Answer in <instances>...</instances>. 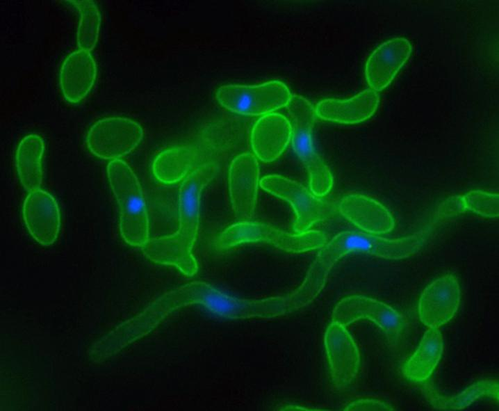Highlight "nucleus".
Returning a JSON list of instances; mask_svg holds the SVG:
<instances>
[{
	"instance_id": "1",
	"label": "nucleus",
	"mask_w": 499,
	"mask_h": 411,
	"mask_svg": "<svg viewBox=\"0 0 499 411\" xmlns=\"http://www.w3.org/2000/svg\"><path fill=\"white\" fill-rule=\"evenodd\" d=\"M214 163H206L189 173L181 182L178 194L179 225L172 234L149 240L141 247L150 260L178 268L188 276L197 271L193 248L199 230L200 200L204 189L217 175Z\"/></svg>"
},
{
	"instance_id": "2",
	"label": "nucleus",
	"mask_w": 499,
	"mask_h": 411,
	"mask_svg": "<svg viewBox=\"0 0 499 411\" xmlns=\"http://www.w3.org/2000/svg\"><path fill=\"white\" fill-rule=\"evenodd\" d=\"M430 234L427 228L396 239L354 230L340 232L319 249L305 278L313 286L323 288L334 266L352 253H363L387 260L407 259L423 248Z\"/></svg>"
},
{
	"instance_id": "3",
	"label": "nucleus",
	"mask_w": 499,
	"mask_h": 411,
	"mask_svg": "<svg viewBox=\"0 0 499 411\" xmlns=\"http://www.w3.org/2000/svg\"><path fill=\"white\" fill-rule=\"evenodd\" d=\"M106 172L119 208L121 236L127 244L142 247L149 239V221L140 183L130 166L121 159L110 161Z\"/></svg>"
},
{
	"instance_id": "4",
	"label": "nucleus",
	"mask_w": 499,
	"mask_h": 411,
	"mask_svg": "<svg viewBox=\"0 0 499 411\" xmlns=\"http://www.w3.org/2000/svg\"><path fill=\"white\" fill-rule=\"evenodd\" d=\"M292 127L291 143L294 152L305 167L309 179V189L323 197L332 190L334 177L316 150L313 129L316 110L313 104L300 95H291L286 106Z\"/></svg>"
},
{
	"instance_id": "5",
	"label": "nucleus",
	"mask_w": 499,
	"mask_h": 411,
	"mask_svg": "<svg viewBox=\"0 0 499 411\" xmlns=\"http://www.w3.org/2000/svg\"><path fill=\"white\" fill-rule=\"evenodd\" d=\"M327 241L326 234L316 229L291 233L270 224L240 220L226 227L217 239L222 250L247 243H263L290 253H303L320 249Z\"/></svg>"
},
{
	"instance_id": "6",
	"label": "nucleus",
	"mask_w": 499,
	"mask_h": 411,
	"mask_svg": "<svg viewBox=\"0 0 499 411\" xmlns=\"http://www.w3.org/2000/svg\"><path fill=\"white\" fill-rule=\"evenodd\" d=\"M197 297L194 298L211 314L225 319L252 317L272 318L291 312L288 296L259 300L238 298L206 283L189 284Z\"/></svg>"
},
{
	"instance_id": "7",
	"label": "nucleus",
	"mask_w": 499,
	"mask_h": 411,
	"mask_svg": "<svg viewBox=\"0 0 499 411\" xmlns=\"http://www.w3.org/2000/svg\"><path fill=\"white\" fill-rule=\"evenodd\" d=\"M265 192L288 202L293 209L295 232L311 229L316 223L332 218L337 211L331 201L316 195L301 183L277 174L263 177L259 183Z\"/></svg>"
},
{
	"instance_id": "8",
	"label": "nucleus",
	"mask_w": 499,
	"mask_h": 411,
	"mask_svg": "<svg viewBox=\"0 0 499 411\" xmlns=\"http://www.w3.org/2000/svg\"><path fill=\"white\" fill-rule=\"evenodd\" d=\"M291 97L288 86L279 80L258 85L227 84L215 92L218 102L227 110L243 115L258 116L286 106Z\"/></svg>"
},
{
	"instance_id": "9",
	"label": "nucleus",
	"mask_w": 499,
	"mask_h": 411,
	"mask_svg": "<svg viewBox=\"0 0 499 411\" xmlns=\"http://www.w3.org/2000/svg\"><path fill=\"white\" fill-rule=\"evenodd\" d=\"M143 136V129L137 121L124 116H107L90 125L85 141L93 155L111 161L131 152Z\"/></svg>"
},
{
	"instance_id": "10",
	"label": "nucleus",
	"mask_w": 499,
	"mask_h": 411,
	"mask_svg": "<svg viewBox=\"0 0 499 411\" xmlns=\"http://www.w3.org/2000/svg\"><path fill=\"white\" fill-rule=\"evenodd\" d=\"M332 321L347 326L359 320H368L384 333L393 344L399 341L405 329L403 316L391 305L363 295H350L334 307Z\"/></svg>"
},
{
	"instance_id": "11",
	"label": "nucleus",
	"mask_w": 499,
	"mask_h": 411,
	"mask_svg": "<svg viewBox=\"0 0 499 411\" xmlns=\"http://www.w3.org/2000/svg\"><path fill=\"white\" fill-rule=\"evenodd\" d=\"M259 175L257 159L250 152L239 154L229 165V198L234 215L240 220H249L255 213Z\"/></svg>"
},
{
	"instance_id": "12",
	"label": "nucleus",
	"mask_w": 499,
	"mask_h": 411,
	"mask_svg": "<svg viewBox=\"0 0 499 411\" xmlns=\"http://www.w3.org/2000/svg\"><path fill=\"white\" fill-rule=\"evenodd\" d=\"M461 300V289L455 275L447 273L427 285L418 300V316L427 328H439L457 313Z\"/></svg>"
},
{
	"instance_id": "13",
	"label": "nucleus",
	"mask_w": 499,
	"mask_h": 411,
	"mask_svg": "<svg viewBox=\"0 0 499 411\" xmlns=\"http://www.w3.org/2000/svg\"><path fill=\"white\" fill-rule=\"evenodd\" d=\"M25 226L32 238L42 245H50L57 239L61 226V215L56 198L40 188L28 191L22 204Z\"/></svg>"
},
{
	"instance_id": "14",
	"label": "nucleus",
	"mask_w": 499,
	"mask_h": 411,
	"mask_svg": "<svg viewBox=\"0 0 499 411\" xmlns=\"http://www.w3.org/2000/svg\"><path fill=\"white\" fill-rule=\"evenodd\" d=\"M346 327L332 321L325 335V346L332 377L338 387L350 384L360 367L358 347Z\"/></svg>"
},
{
	"instance_id": "15",
	"label": "nucleus",
	"mask_w": 499,
	"mask_h": 411,
	"mask_svg": "<svg viewBox=\"0 0 499 411\" xmlns=\"http://www.w3.org/2000/svg\"><path fill=\"white\" fill-rule=\"evenodd\" d=\"M412 51L410 41L402 36L391 38L379 45L368 56L365 76L371 89L387 87L407 62Z\"/></svg>"
},
{
	"instance_id": "16",
	"label": "nucleus",
	"mask_w": 499,
	"mask_h": 411,
	"mask_svg": "<svg viewBox=\"0 0 499 411\" xmlns=\"http://www.w3.org/2000/svg\"><path fill=\"white\" fill-rule=\"evenodd\" d=\"M341 215L364 232L382 234L395 228L390 210L376 199L359 193L342 197L336 205Z\"/></svg>"
},
{
	"instance_id": "17",
	"label": "nucleus",
	"mask_w": 499,
	"mask_h": 411,
	"mask_svg": "<svg viewBox=\"0 0 499 411\" xmlns=\"http://www.w3.org/2000/svg\"><path fill=\"white\" fill-rule=\"evenodd\" d=\"M97 65L91 51L78 49L63 59L58 82L64 99L71 104L81 102L89 94L97 79Z\"/></svg>"
},
{
	"instance_id": "18",
	"label": "nucleus",
	"mask_w": 499,
	"mask_h": 411,
	"mask_svg": "<svg viewBox=\"0 0 499 411\" xmlns=\"http://www.w3.org/2000/svg\"><path fill=\"white\" fill-rule=\"evenodd\" d=\"M289 120L278 113H270L254 123L250 136L252 150L261 161L270 163L278 159L291 140Z\"/></svg>"
},
{
	"instance_id": "19",
	"label": "nucleus",
	"mask_w": 499,
	"mask_h": 411,
	"mask_svg": "<svg viewBox=\"0 0 499 411\" xmlns=\"http://www.w3.org/2000/svg\"><path fill=\"white\" fill-rule=\"evenodd\" d=\"M379 95L366 89L347 99L326 98L319 101L316 113L321 119L340 124H353L370 118L376 111Z\"/></svg>"
},
{
	"instance_id": "20",
	"label": "nucleus",
	"mask_w": 499,
	"mask_h": 411,
	"mask_svg": "<svg viewBox=\"0 0 499 411\" xmlns=\"http://www.w3.org/2000/svg\"><path fill=\"white\" fill-rule=\"evenodd\" d=\"M443 349V338L439 328H428L416 350L403 366L404 377L416 382L426 381L438 366Z\"/></svg>"
},
{
	"instance_id": "21",
	"label": "nucleus",
	"mask_w": 499,
	"mask_h": 411,
	"mask_svg": "<svg viewBox=\"0 0 499 411\" xmlns=\"http://www.w3.org/2000/svg\"><path fill=\"white\" fill-rule=\"evenodd\" d=\"M44 150V139L36 133L25 135L17 144L15 155L16 170L22 185L28 191L40 188L42 183Z\"/></svg>"
},
{
	"instance_id": "22",
	"label": "nucleus",
	"mask_w": 499,
	"mask_h": 411,
	"mask_svg": "<svg viewBox=\"0 0 499 411\" xmlns=\"http://www.w3.org/2000/svg\"><path fill=\"white\" fill-rule=\"evenodd\" d=\"M423 389L429 401L434 407L444 410H463L482 397H489L496 401L499 399V384L497 379L477 381L451 396L439 394L432 387L427 386Z\"/></svg>"
},
{
	"instance_id": "23",
	"label": "nucleus",
	"mask_w": 499,
	"mask_h": 411,
	"mask_svg": "<svg viewBox=\"0 0 499 411\" xmlns=\"http://www.w3.org/2000/svg\"><path fill=\"white\" fill-rule=\"evenodd\" d=\"M79 13L76 29V44L79 49L91 51L96 46L100 33L101 15L95 1L92 0L69 1Z\"/></svg>"
},
{
	"instance_id": "24",
	"label": "nucleus",
	"mask_w": 499,
	"mask_h": 411,
	"mask_svg": "<svg viewBox=\"0 0 499 411\" xmlns=\"http://www.w3.org/2000/svg\"><path fill=\"white\" fill-rule=\"evenodd\" d=\"M459 207L488 218L499 215V195L496 193L480 189L471 190L457 198Z\"/></svg>"
},
{
	"instance_id": "25",
	"label": "nucleus",
	"mask_w": 499,
	"mask_h": 411,
	"mask_svg": "<svg viewBox=\"0 0 499 411\" xmlns=\"http://www.w3.org/2000/svg\"><path fill=\"white\" fill-rule=\"evenodd\" d=\"M345 410H393L388 403L373 398H361L350 402Z\"/></svg>"
}]
</instances>
